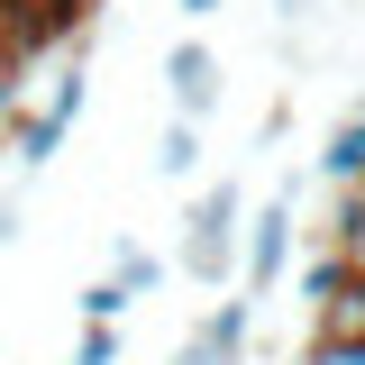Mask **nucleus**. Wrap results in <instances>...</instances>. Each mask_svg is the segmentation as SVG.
I'll return each mask as SVG.
<instances>
[{"mask_svg": "<svg viewBox=\"0 0 365 365\" xmlns=\"http://www.w3.org/2000/svg\"><path fill=\"white\" fill-rule=\"evenodd\" d=\"M292 265H302V174H283L247 210V256H237V283L265 302L274 283H292Z\"/></svg>", "mask_w": 365, "mask_h": 365, "instance_id": "nucleus-1", "label": "nucleus"}, {"mask_svg": "<svg viewBox=\"0 0 365 365\" xmlns=\"http://www.w3.org/2000/svg\"><path fill=\"white\" fill-rule=\"evenodd\" d=\"M247 347H256V292L237 283V292H220V302L201 311V329L182 338L174 356H182V365H237Z\"/></svg>", "mask_w": 365, "mask_h": 365, "instance_id": "nucleus-2", "label": "nucleus"}, {"mask_svg": "<svg viewBox=\"0 0 365 365\" xmlns=\"http://www.w3.org/2000/svg\"><path fill=\"white\" fill-rule=\"evenodd\" d=\"M165 91H174V119H192V128H201V119L220 110V55H210L201 37L165 46Z\"/></svg>", "mask_w": 365, "mask_h": 365, "instance_id": "nucleus-3", "label": "nucleus"}, {"mask_svg": "<svg viewBox=\"0 0 365 365\" xmlns=\"http://www.w3.org/2000/svg\"><path fill=\"white\" fill-rule=\"evenodd\" d=\"M356 283H365V274L356 265H347V256H338V247H329V237H319V247H311V256H302V265H292V302H302V311H329V302H338V292H356Z\"/></svg>", "mask_w": 365, "mask_h": 365, "instance_id": "nucleus-4", "label": "nucleus"}, {"mask_svg": "<svg viewBox=\"0 0 365 365\" xmlns=\"http://www.w3.org/2000/svg\"><path fill=\"white\" fill-rule=\"evenodd\" d=\"M201 292H237V237H220V228H182V256H174Z\"/></svg>", "mask_w": 365, "mask_h": 365, "instance_id": "nucleus-5", "label": "nucleus"}, {"mask_svg": "<svg viewBox=\"0 0 365 365\" xmlns=\"http://www.w3.org/2000/svg\"><path fill=\"white\" fill-rule=\"evenodd\" d=\"M0 137H9L19 174H37V165H55V146H64V119H55V110H9V119H0Z\"/></svg>", "mask_w": 365, "mask_h": 365, "instance_id": "nucleus-6", "label": "nucleus"}, {"mask_svg": "<svg viewBox=\"0 0 365 365\" xmlns=\"http://www.w3.org/2000/svg\"><path fill=\"white\" fill-rule=\"evenodd\" d=\"M319 174L338 182V192H365V110H347V119L329 128V146H319Z\"/></svg>", "mask_w": 365, "mask_h": 365, "instance_id": "nucleus-7", "label": "nucleus"}, {"mask_svg": "<svg viewBox=\"0 0 365 365\" xmlns=\"http://www.w3.org/2000/svg\"><path fill=\"white\" fill-rule=\"evenodd\" d=\"M155 174H165V182L201 174V128H192V119H165V128H155Z\"/></svg>", "mask_w": 365, "mask_h": 365, "instance_id": "nucleus-8", "label": "nucleus"}, {"mask_svg": "<svg viewBox=\"0 0 365 365\" xmlns=\"http://www.w3.org/2000/svg\"><path fill=\"white\" fill-rule=\"evenodd\" d=\"M237 220H247L237 182H201V192H192V210H182V228H220V237H237Z\"/></svg>", "mask_w": 365, "mask_h": 365, "instance_id": "nucleus-9", "label": "nucleus"}, {"mask_svg": "<svg viewBox=\"0 0 365 365\" xmlns=\"http://www.w3.org/2000/svg\"><path fill=\"white\" fill-rule=\"evenodd\" d=\"M319 237H329V247L365 274V192H338V210H329V228H319Z\"/></svg>", "mask_w": 365, "mask_h": 365, "instance_id": "nucleus-10", "label": "nucleus"}, {"mask_svg": "<svg viewBox=\"0 0 365 365\" xmlns=\"http://www.w3.org/2000/svg\"><path fill=\"white\" fill-rule=\"evenodd\" d=\"M73 302H83V319H91V329H119V319H128V302H137V292H128V283H119V274H110V283H83Z\"/></svg>", "mask_w": 365, "mask_h": 365, "instance_id": "nucleus-11", "label": "nucleus"}, {"mask_svg": "<svg viewBox=\"0 0 365 365\" xmlns=\"http://www.w3.org/2000/svg\"><path fill=\"white\" fill-rule=\"evenodd\" d=\"M311 338H365V283H356V292H338V302L311 319Z\"/></svg>", "mask_w": 365, "mask_h": 365, "instance_id": "nucleus-12", "label": "nucleus"}, {"mask_svg": "<svg viewBox=\"0 0 365 365\" xmlns=\"http://www.w3.org/2000/svg\"><path fill=\"white\" fill-rule=\"evenodd\" d=\"M292 365H365V338H302Z\"/></svg>", "mask_w": 365, "mask_h": 365, "instance_id": "nucleus-13", "label": "nucleus"}, {"mask_svg": "<svg viewBox=\"0 0 365 365\" xmlns=\"http://www.w3.org/2000/svg\"><path fill=\"white\" fill-rule=\"evenodd\" d=\"M119 283H128V292H155V283H165V265H155L146 247H119Z\"/></svg>", "mask_w": 365, "mask_h": 365, "instance_id": "nucleus-14", "label": "nucleus"}, {"mask_svg": "<svg viewBox=\"0 0 365 365\" xmlns=\"http://www.w3.org/2000/svg\"><path fill=\"white\" fill-rule=\"evenodd\" d=\"M73 365H119V329H91V319H83V338H73Z\"/></svg>", "mask_w": 365, "mask_h": 365, "instance_id": "nucleus-15", "label": "nucleus"}, {"mask_svg": "<svg viewBox=\"0 0 365 365\" xmlns=\"http://www.w3.org/2000/svg\"><path fill=\"white\" fill-rule=\"evenodd\" d=\"M0 9H46V19H64V28H83L91 0H0Z\"/></svg>", "mask_w": 365, "mask_h": 365, "instance_id": "nucleus-16", "label": "nucleus"}, {"mask_svg": "<svg viewBox=\"0 0 365 365\" xmlns=\"http://www.w3.org/2000/svg\"><path fill=\"white\" fill-rule=\"evenodd\" d=\"M174 9L182 19H220V0H174Z\"/></svg>", "mask_w": 365, "mask_h": 365, "instance_id": "nucleus-17", "label": "nucleus"}, {"mask_svg": "<svg viewBox=\"0 0 365 365\" xmlns=\"http://www.w3.org/2000/svg\"><path fill=\"white\" fill-rule=\"evenodd\" d=\"M174 365H182V356H174Z\"/></svg>", "mask_w": 365, "mask_h": 365, "instance_id": "nucleus-18", "label": "nucleus"}]
</instances>
